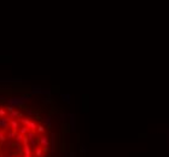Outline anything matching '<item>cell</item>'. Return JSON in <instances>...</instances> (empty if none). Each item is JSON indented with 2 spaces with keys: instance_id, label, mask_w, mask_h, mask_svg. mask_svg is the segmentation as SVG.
I'll list each match as a JSON object with an SVG mask.
<instances>
[{
  "instance_id": "1",
  "label": "cell",
  "mask_w": 169,
  "mask_h": 157,
  "mask_svg": "<svg viewBox=\"0 0 169 157\" xmlns=\"http://www.w3.org/2000/svg\"><path fill=\"white\" fill-rule=\"evenodd\" d=\"M10 117L6 116V117H0V128H1V131H6L8 127H10Z\"/></svg>"
},
{
  "instance_id": "2",
  "label": "cell",
  "mask_w": 169,
  "mask_h": 157,
  "mask_svg": "<svg viewBox=\"0 0 169 157\" xmlns=\"http://www.w3.org/2000/svg\"><path fill=\"white\" fill-rule=\"evenodd\" d=\"M7 116L10 117V120H19V117H23V114L19 112L18 110H13L11 112H8Z\"/></svg>"
},
{
  "instance_id": "3",
  "label": "cell",
  "mask_w": 169,
  "mask_h": 157,
  "mask_svg": "<svg viewBox=\"0 0 169 157\" xmlns=\"http://www.w3.org/2000/svg\"><path fill=\"white\" fill-rule=\"evenodd\" d=\"M18 127H19L18 120H11L10 121V128H11L12 131H18Z\"/></svg>"
},
{
  "instance_id": "4",
  "label": "cell",
  "mask_w": 169,
  "mask_h": 157,
  "mask_svg": "<svg viewBox=\"0 0 169 157\" xmlns=\"http://www.w3.org/2000/svg\"><path fill=\"white\" fill-rule=\"evenodd\" d=\"M34 153H35V157H45V151L42 148H38L34 150Z\"/></svg>"
},
{
  "instance_id": "5",
  "label": "cell",
  "mask_w": 169,
  "mask_h": 157,
  "mask_svg": "<svg viewBox=\"0 0 169 157\" xmlns=\"http://www.w3.org/2000/svg\"><path fill=\"white\" fill-rule=\"evenodd\" d=\"M27 127L29 128V131H33V132H36V129H38V123L36 122H34V121H31L30 120V122L27 124Z\"/></svg>"
},
{
  "instance_id": "6",
  "label": "cell",
  "mask_w": 169,
  "mask_h": 157,
  "mask_svg": "<svg viewBox=\"0 0 169 157\" xmlns=\"http://www.w3.org/2000/svg\"><path fill=\"white\" fill-rule=\"evenodd\" d=\"M23 153H24V156H31V148H30V145H24L23 146Z\"/></svg>"
},
{
  "instance_id": "7",
  "label": "cell",
  "mask_w": 169,
  "mask_h": 157,
  "mask_svg": "<svg viewBox=\"0 0 169 157\" xmlns=\"http://www.w3.org/2000/svg\"><path fill=\"white\" fill-rule=\"evenodd\" d=\"M36 132H38V134H44L46 132V126L45 124H39Z\"/></svg>"
},
{
  "instance_id": "8",
  "label": "cell",
  "mask_w": 169,
  "mask_h": 157,
  "mask_svg": "<svg viewBox=\"0 0 169 157\" xmlns=\"http://www.w3.org/2000/svg\"><path fill=\"white\" fill-rule=\"evenodd\" d=\"M28 132H29V128L27 127V126H22V127L18 129V133L19 134H23V135H27Z\"/></svg>"
},
{
  "instance_id": "9",
  "label": "cell",
  "mask_w": 169,
  "mask_h": 157,
  "mask_svg": "<svg viewBox=\"0 0 169 157\" xmlns=\"http://www.w3.org/2000/svg\"><path fill=\"white\" fill-rule=\"evenodd\" d=\"M17 134H18V131H11V132H8L7 138H8V139H15Z\"/></svg>"
},
{
  "instance_id": "10",
  "label": "cell",
  "mask_w": 169,
  "mask_h": 157,
  "mask_svg": "<svg viewBox=\"0 0 169 157\" xmlns=\"http://www.w3.org/2000/svg\"><path fill=\"white\" fill-rule=\"evenodd\" d=\"M15 148H16V153L22 152V145H21V143H15Z\"/></svg>"
},
{
  "instance_id": "11",
  "label": "cell",
  "mask_w": 169,
  "mask_h": 157,
  "mask_svg": "<svg viewBox=\"0 0 169 157\" xmlns=\"http://www.w3.org/2000/svg\"><path fill=\"white\" fill-rule=\"evenodd\" d=\"M23 138H24V135L23 134H17L16 135V138H15V140H16V143H22L23 141Z\"/></svg>"
},
{
  "instance_id": "12",
  "label": "cell",
  "mask_w": 169,
  "mask_h": 157,
  "mask_svg": "<svg viewBox=\"0 0 169 157\" xmlns=\"http://www.w3.org/2000/svg\"><path fill=\"white\" fill-rule=\"evenodd\" d=\"M44 124L45 126H47L48 128H51V117L48 116V117H46L45 120H44Z\"/></svg>"
},
{
  "instance_id": "13",
  "label": "cell",
  "mask_w": 169,
  "mask_h": 157,
  "mask_svg": "<svg viewBox=\"0 0 169 157\" xmlns=\"http://www.w3.org/2000/svg\"><path fill=\"white\" fill-rule=\"evenodd\" d=\"M29 122H30V119H27V117H22V119H21V123H22L23 126H27Z\"/></svg>"
},
{
  "instance_id": "14",
  "label": "cell",
  "mask_w": 169,
  "mask_h": 157,
  "mask_svg": "<svg viewBox=\"0 0 169 157\" xmlns=\"http://www.w3.org/2000/svg\"><path fill=\"white\" fill-rule=\"evenodd\" d=\"M6 109L5 108H0V117H6Z\"/></svg>"
},
{
  "instance_id": "15",
  "label": "cell",
  "mask_w": 169,
  "mask_h": 157,
  "mask_svg": "<svg viewBox=\"0 0 169 157\" xmlns=\"http://www.w3.org/2000/svg\"><path fill=\"white\" fill-rule=\"evenodd\" d=\"M5 140H6V137H5V134H4V132H3V131H0V143H1V144H3V143H4Z\"/></svg>"
},
{
  "instance_id": "16",
  "label": "cell",
  "mask_w": 169,
  "mask_h": 157,
  "mask_svg": "<svg viewBox=\"0 0 169 157\" xmlns=\"http://www.w3.org/2000/svg\"><path fill=\"white\" fill-rule=\"evenodd\" d=\"M22 144H23V146H24V145H29V138L27 137V135H24V138H23V141H22Z\"/></svg>"
},
{
  "instance_id": "17",
  "label": "cell",
  "mask_w": 169,
  "mask_h": 157,
  "mask_svg": "<svg viewBox=\"0 0 169 157\" xmlns=\"http://www.w3.org/2000/svg\"><path fill=\"white\" fill-rule=\"evenodd\" d=\"M5 109H6V111H7V112H11V111H13V110H15V108H13L12 105H7Z\"/></svg>"
},
{
  "instance_id": "18",
  "label": "cell",
  "mask_w": 169,
  "mask_h": 157,
  "mask_svg": "<svg viewBox=\"0 0 169 157\" xmlns=\"http://www.w3.org/2000/svg\"><path fill=\"white\" fill-rule=\"evenodd\" d=\"M25 112H27L28 115H33V114H34L33 110H29V109H25Z\"/></svg>"
},
{
  "instance_id": "19",
  "label": "cell",
  "mask_w": 169,
  "mask_h": 157,
  "mask_svg": "<svg viewBox=\"0 0 169 157\" xmlns=\"http://www.w3.org/2000/svg\"><path fill=\"white\" fill-rule=\"evenodd\" d=\"M33 93H42V91H41V89H38V88H34V89H33Z\"/></svg>"
},
{
  "instance_id": "20",
  "label": "cell",
  "mask_w": 169,
  "mask_h": 157,
  "mask_svg": "<svg viewBox=\"0 0 169 157\" xmlns=\"http://www.w3.org/2000/svg\"><path fill=\"white\" fill-rule=\"evenodd\" d=\"M24 157H31V156H24Z\"/></svg>"
}]
</instances>
